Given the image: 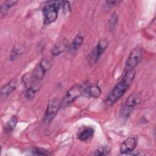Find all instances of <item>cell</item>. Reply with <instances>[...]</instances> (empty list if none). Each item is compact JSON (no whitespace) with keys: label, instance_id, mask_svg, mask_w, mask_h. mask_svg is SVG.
<instances>
[{"label":"cell","instance_id":"6","mask_svg":"<svg viewBox=\"0 0 156 156\" xmlns=\"http://www.w3.org/2000/svg\"><path fill=\"white\" fill-rule=\"evenodd\" d=\"M142 51L140 48H134L130 53L125 65L124 73L132 71L140 62L142 57Z\"/></svg>","mask_w":156,"mask_h":156},{"label":"cell","instance_id":"3","mask_svg":"<svg viewBox=\"0 0 156 156\" xmlns=\"http://www.w3.org/2000/svg\"><path fill=\"white\" fill-rule=\"evenodd\" d=\"M142 101V98L138 93L130 94L126 100L125 103L120 110V115L124 119H127L132 113L134 107L140 104Z\"/></svg>","mask_w":156,"mask_h":156},{"label":"cell","instance_id":"19","mask_svg":"<svg viewBox=\"0 0 156 156\" xmlns=\"http://www.w3.org/2000/svg\"><path fill=\"white\" fill-rule=\"evenodd\" d=\"M110 147L108 146H102L98 147L94 152L93 155L96 156L107 155L110 153Z\"/></svg>","mask_w":156,"mask_h":156},{"label":"cell","instance_id":"22","mask_svg":"<svg viewBox=\"0 0 156 156\" xmlns=\"http://www.w3.org/2000/svg\"><path fill=\"white\" fill-rule=\"evenodd\" d=\"M63 12L64 13H67L69 12V11L71 10L70 5L69 2L68 1H64L63 4Z\"/></svg>","mask_w":156,"mask_h":156},{"label":"cell","instance_id":"11","mask_svg":"<svg viewBox=\"0 0 156 156\" xmlns=\"http://www.w3.org/2000/svg\"><path fill=\"white\" fill-rule=\"evenodd\" d=\"M41 88V85L40 80L33 79L29 84L26 87V91L25 93L26 98L28 99H30L34 97L35 94L38 92Z\"/></svg>","mask_w":156,"mask_h":156},{"label":"cell","instance_id":"21","mask_svg":"<svg viewBox=\"0 0 156 156\" xmlns=\"http://www.w3.org/2000/svg\"><path fill=\"white\" fill-rule=\"evenodd\" d=\"M32 152L33 154L37 155H51L52 154L51 151L41 147H34Z\"/></svg>","mask_w":156,"mask_h":156},{"label":"cell","instance_id":"7","mask_svg":"<svg viewBox=\"0 0 156 156\" xmlns=\"http://www.w3.org/2000/svg\"><path fill=\"white\" fill-rule=\"evenodd\" d=\"M52 66V63L50 60L47 58H43L38 65L34 68L33 72L31 73L34 79L40 80L45 75V73Z\"/></svg>","mask_w":156,"mask_h":156},{"label":"cell","instance_id":"12","mask_svg":"<svg viewBox=\"0 0 156 156\" xmlns=\"http://www.w3.org/2000/svg\"><path fill=\"white\" fill-rule=\"evenodd\" d=\"M68 46V41L63 38L58 40L51 49V54L53 56H58L63 52Z\"/></svg>","mask_w":156,"mask_h":156},{"label":"cell","instance_id":"1","mask_svg":"<svg viewBox=\"0 0 156 156\" xmlns=\"http://www.w3.org/2000/svg\"><path fill=\"white\" fill-rule=\"evenodd\" d=\"M135 76V71L134 69L124 73L122 79L115 85L113 89L107 96L105 99V104L107 106H111L114 104L124 95L132 84Z\"/></svg>","mask_w":156,"mask_h":156},{"label":"cell","instance_id":"20","mask_svg":"<svg viewBox=\"0 0 156 156\" xmlns=\"http://www.w3.org/2000/svg\"><path fill=\"white\" fill-rule=\"evenodd\" d=\"M118 14L115 12H113L112 14V15L109 19V21H108L110 30L113 31L115 29L116 24L118 23Z\"/></svg>","mask_w":156,"mask_h":156},{"label":"cell","instance_id":"4","mask_svg":"<svg viewBox=\"0 0 156 156\" xmlns=\"http://www.w3.org/2000/svg\"><path fill=\"white\" fill-rule=\"evenodd\" d=\"M61 107V101L55 98L51 99L47 105L45 114L43 118L44 124H49L57 115L59 108Z\"/></svg>","mask_w":156,"mask_h":156},{"label":"cell","instance_id":"9","mask_svg":"<svg viewBox=\"0 0 156 156\" xmlns=\"http://www.w3.org/2000/svg\"><path fill=\"white\" fill-rule=\"evenodd\" d=\"M137 136H130L125 140L120 147V152L122 154H129L135 149L137 144Z\"/></svg>","mask_w":156,"mask_h":156},{"label":"cell","instance_id":"17","mask_svg":"<svg viewBox=\"0 0 156 156\" xmlns=\"http://www.w3.org/2000/svg\"><path fill=\"white\" fill-rule=\"evenodd\" d=\"M24 51V47L22 44H16L14 46L10 55V59L11 60H13L16 59L18 57L23 54Z\"/></svg>","mask_w":156,"mask_h":156},{"label":"cell","instance_id":"14","mask_svg":"<svg viewBox=\"0 0 156 156\" xmlns=\"http://www.w3.org/2000/svg\"><path fill=\"white\" fill-rule=\"evenodd\" d=\"M84 40V35L82 33L79 32L73 39L69 46V51L74 52L76 51L82 45Z\"/></svg>","mask_w":156,"mask_h":156},{"label":"cell","instance_id":"16","mask_svg":"<svg viewBox=\"0 0 156 156\" xmlns=\"http://www.w3.org/2000/svg\"><path fill=\"white\" fill-rule=\"evenodd\" d=\"M17 1H13V0H8L4 2V3L1 6V16L2 17V16L5 15L9 9H10L12 7L15 6L17 4Z\"/></svg>","mask_w":156,"mask_h":156},{"label":"cell","instance_id":"18","mask_svg":"<svg viewBox=\"0 0 156 156\" xmlns=\"http://www.w3.org/2000/svg\"><path fill=\"white\" fill-rule=\"evenodd\" d=\"M18 123V120L16 116H12L5 124L4 126L5 132L7 133H10L13 131L15 129Z\"/></svg>","mask_w":156,"mask_h":156},{"label":"cell","instance_id":"2","mask_svg":"<svg viewBox=\"0 0 156 156\" xmlns=\"http://www.w3.org/2000/svg\"><path fill=\"white\" fill-rule=\"evenodd\" d=\"M63 1H50L48 2L42 10L43 16V23L49 24L55 21L58 16V10L63 5Z\"/></svg>","mask_w":156,"mask_h":156},{"label":"cell","instance_id":"13","mask_svg":"<svg viewBox=\"0 0 156 156\" xmlns=\"http://www.w3.org/2000/svg\"><path fill=\"white\" fill-rule=\"evenodd\" d=\"M94 130L93 127L90 126L83 127L77 132V138L82 141H85L89 140L93 136Z\"/></svg>","mask_w":156,"mask_h":156},{"label":"cell","instance_id":"5","mask_svg":"<svg viewBox=\"0 0 156 156\" xmlns=\"http://www.w3.org/2000/svg\"><path fill=\"white\" fill-rule=\"evenodd\" d=\"M84 92L83 87L79 84L73 86L66 92L61 101V107H65L80 97Z\"/></svg>","mask_w":156,"mask_h":156},{"label":"cell","instance_id":"8","mask_svg":"<svg viewBox=\"0 0 156 156\" xmlns=\"http://www.w3.org/2000/svg\"><path fill=\"white\" fill-rule=\"evenodd\" d=\"M108 42L106 38L101 39L89 56V61L91 64L95 63L108 47Z\"/></svg>","mask_w":156,"mask_h":156},{"label":"cell","instance_id":"23","mask_svg":"<svg viewBox=\"0 0 156 156\" xmlns=\"http://www.w3.org/2000/svg\"><path fill=\"white\" fill-rule=\"evenodd\" d=\"M119 2H121V1H106V3L107 4L108 6L109 7H113L116 5H118Z\"/></svg>","mask_w":156,"mask_h":156},{"label":"cell","instance_id":"10","mask_svg":"<svg viewBox=\"0 0 156 156\" xmlns=\"http://www.w3.org/2000/svg\"><path fill=\"white\" fill-rule=\"evenodd\" d=\"M18 82L15 79L10 80L7 84L2 87L1 90V99H5L10 94H12L17 88Z\"/></svg>","mask_w":156,"mask_h":156},{"label":"cell","instance_id":"15","mask_svg":"<svg viewBox=\"0 0 156 156\" xmlns=\"http://www.w3.org/2000/svg\"><path fill=\"white\" fill-rule=\"evenodd\" d=\"M84 91L87 93L89 96L93 98H99L101 94V90L98 85L89 86L84 89Z\"/></svg>","mask_w":156,"mask_h":156}]
</instances>
